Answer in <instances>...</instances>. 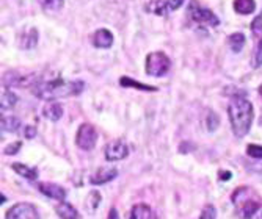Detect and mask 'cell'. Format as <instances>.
I'll list each match as a JSON object with an SVG mask.
<instances>
[{"label": "cell", "instance_id": "cell-1", "mask_svg": "<svg viewBox=\"0 0 262 219\" xmlns=\"http://www.w3.org/2000/svg\"><path fill=\"white\" fill-rule=\"evenodd\" d=\"M83 82L80 80H49V82H38L33 85L32 91L33 94L41 101L52 102L55 99H61V97L69 95H77L83 91Z\"/></svg>", "mask_w": 262, "mask_h": 219}, {"label": "cell", "instance_id": "cell-2", "mask_svg": "<svg viewBox=\"0 0 262 219\" xmlns=\"http://www.w3.org/2000/svg\"><path fill=\"white\" fill-rule=\"evenodd\" d=\"M228 114H229V123H231L234 135L237 138H244L250 132L253 117H254L251 102L242 95L234 97L228 107Z\"/></svg>", "mask_w": 262, "mask_h": 219}, {"label": "cell", "instance_id": "cell-3", "mask_svg": "<svg viewBox=\"0 0 262 219\" xmlns=\"http://www.w3.org/2000/svg\"><path fill=\"white\" fill-rule=\"evenodd\" d=\"M170 70V58L163 52H152L146 57V74L151 77H162Z\"/></svg>", "mask_w": 262, "mask_h": 219}, {"label": "cell", "instance_id": "cell-4", "mask_svg": "<svg viewBox=\"0 0 262 219\" xmlns=\"http://www.w3.org/2000/svg\"><path fill=\"white\" fill-rule=\"evenodd\" d=\"M190 16L192 19L200 23V26H204V27H217L220 23V19L213 14L210 10H206V8H201L196 2H192L190 4V10H188Z\"/></svg>", "mask_w": 262, "mask_h": 219}, {"label": "cell", "instance_id": "cell-5", "mask_svg": "<svg viewBox=\"0 0 262 219\" xmlns=\"http://www.w3.org/2000/svg\"><path fill=\"white\" fill-rule=\"evenodd\" d=\"M98 132L91 124H82L77 130L76 142L82 151H91L96 145Z\"/></svg>", "mask_w": 262, "mask_h": 219}, {"label": "cell", "instance_id": "cell-6", "mask_svg": "<svg viewBox=\"0 0 262 219\" xmlns=\"http://www.w3.org/2000/svg\"><path fill=\"white\" fill-rule=\"evenodd\" d=\"M241 189V192H242V196H244V199L241 201V199H237V201H232L234 204H235V208H237V214H239L242 219H251L256 213H257V210H259V202L257 201H254V199H251V198H245V192L248 191V188H239Z\"/></svg>", "mask_w": 262, "mask_h": 219}, {"label": "cell", "instance_id": "cell-7", "mask_svg": "<svg viewBox=\"0 0 262 219\" xmlns=\"http://www.w3.org/2000/svg\"><path fill=\"white\" fill-rule=\"evenodd\" d=\"M5 219H39V213L32 204L20 202L5 213Z\"/></svg>", "mask_w": 262, "mask_h": 219}, {"label": "cell", "instance_id": "cell-8", "mask_svg": "<svg viewBox=\"0 0 262 219\" xmlns=\"http://www.w3.org/2000/svg\"><path fill=\"white\" fill-rule=\"evenodd\" d=\"M129 155V148L127 144L121 139H116L107 144L105 148V158L108 161H118V160H123Z\"/></svg>", "mask_w": 262, "mask_h": 219}, {"label": "cell", "instance_id": "cell-9", "mask_svg": "<svg viewBox=\"0 0 262 219\" xmlns=\"http://www.w3.org/2000/svg\"><path fill=\"white\" fill-rule=\"evenodd\" d=\"M184 4V0H154V2L148 7L154 14L163 16L166 13H171L178 10Z\"/></svg>", "mask_w": 262, "mask_h": 219}, {"label": "cell", "instance_id": "cell-10", "mask_svg": "<svg viewBox=\"0 0 262 219\" xmlns=\"http://www.w3.org/2000/svg\"><path fill=\"white\" fill-rule=\"evenodd\" d=\"M38 189L44 194V196L51 198V199H55L58 202L64 201V198H66L64 188H61L60 185H55V183H39Z\"/></svg>", "mask_w": 262, "mask_h": 219}, {"label": "cell", "instance_id": "cell-11", "mask_svg": "<svg viewBox=\"0 0 262 219\" xmlns=\"http://www.w3.org/2000/svg\"><path fill=\"white\" fill-rule=\"evenodd\" d=\"M118 176V169L116 167H99L98 173L91 177V183L93 185H104L110 180H113Z\"/></svg>", "mask_w": 262, "mask_h": 219}, {"label": "cell", "instance_id": "cell-12", "mask_svg": "<svg viewBox=\"0 0 262 219\" xmlns=\"http://www.w3.org/2000/svg\"><path fill=\"white\" fill-rule=\"evenodd\" d=\"M129 219H157V216L154 214V211L151 210L149 205L146 204H137L132 207Z\"/></svg>", "mask_w": 262, "mask_h": 219}, {"label": "cell", "instance_id": "cell-13", "mask_svg": "<svg viewBox=\"0 0 262 219\" xmlns=\"http://www.w3.org/2000/svg\"><path fill=\"white\" fill-rule=\"evenodd\" d=\"M93 44L99 48H108L113 44V35L108 30L101 29L93 35Z\"/></svg>", "mask_w": 262, "mask_h": 219}, {"label": "cell", "instance_id": "cell-14", "mask_svg": "<svg viewBox=\"0 0 262 219\" xmlns=\"http://www.w3.org/2000/svg\"><path fill=\"white\" fill-rule=\"evenodd\" d=\"M55 211L61 219H82L79 211L73 205L68 204V202H63V201L55 207Z\"/></svg>", "mask_w": 262, "mask_h": 219}, {"label": "cell", "instance_id": "cell-15", "mask_svg": "<svg viewBox=\"0 0 262 219\" xmlns=\"http://www.w3.org/2000/svg\"><path fill=\"white\" fill-rule=\"evenodd\" d=\"M11 167H13L14 173H17L19 176H22L24 179H27V180H36L38 179V171L35 167L26 166L22 163H13Z\"/></svg>", "mask_w": 262, "mask_h": 219}, {"label": "cell", "instance_id": "cell-16", "mask_svg": "<svg viewBox=\"0 0 262 219\" xmlns=\"http://www.w3.org/2000/svg\"><path fill=\"white\" fill-rule=\"evenodd\" d=\"M42 114L47 117V119H51V120H58L61 116H63V107L57 102H49L47 105H44L42 108Z\"/></svg>", "mask_w": 262, "mask_h": 219}, {"label": "cell", "instance_id": "cell-17", "mask_svg": "<svg viewBox=\"0 0 262 219\" xmlns=\"http://www.w3.org/2000/svg\"><path fill=\"white\" fill-rule=\"evenodd\" d=\"M254 8V0H234V10L237 14H251Z\"/></svg>", "mask_w": 262, "mask_h": 219}, {"label": "cell", "instance_id": "cell-18", "mask_svg": "<svg viewBox=\"0 0 262 219\" xmlns=\"http://www.w3.org/2000/svg\"><path fill=\"white\" fill-rule=\"evenodd\" d=\"M120 85H121V86H124V88H129V86H130V88H137V89H140V91H151V92L157 91V88H156V86H149V85L138 83L137 80L129 79V77H121Z\"/></svg>", "mask_w": 262, "mask_h": 219}, {"label": "cell", "instance_id": "cell-19", "mask_svg": "<svg viewBox=\"0 0 262 219\" xmlns=\"http://www.w3.org/2000/svg\"><path fill=\"white\" fill-rule=\"evenodd\" d=\"M99 204H101V194H99V191H91L88 194L86 201H85V208L88 210V213H94V211L98 210Z\"/></svg>", "mask_w": 262, "mask_h": 219}, {"label": "cell", "instance_id": "cell-20", "mask_svg": "<svg viewBox=\"0 0 262 219\" xmlns=\"http://www.w3.org/2000/svg\"><path fill=\"white\" fill-rule=\"evenodd\" d=\"M20 127V120L14 116H4L2 117V130L4 132H17Z\"/></svg>", "mask_w": 262, "mask_h": 219}, {"label": "cell", "instance_id": "cell-21", "mask_svg": "<svg viewBox=\"0 0 262 219\" xmlns=\"http://www.w3.org/2000/svg\"><path fill=\"white\" fill-rule=\"evenodd\" d=\"M245 41L247 39H245V35L244 33H232L229 36V45H231V48H232L235 54L242 51V47L245 45Z\"/></svg>", "mask_w": 262, "mask_h": 219}, {"label": "cell", "instance_id": "cell-22", "mask_svg": "<svg viewBox=\"0 0 262 219\" xmlns=\"http://www.w3.org/2000/svg\"><path fill=\"white\" fill-rule=\"evenodd\" d=\"M17 102V95L11 91H4L2 94V110H10L16 105Z\"/></svg>", "mask_w": 262, "mask_h": 219}, {"label": "cell", "instance_id": "cell-23", "mask_svg": "<svg viewBox=\"0 0 262 219\" xmlns=\"http://www.w3.org/2000/svg\"><path fill=\"white\" fill-rule=\"evenodd\" d=\"M64 4V0H39V5L46 10V11H58Z\"/></svg>", "mask_w": 262, "mask_h": 219}, {"label": "cell", "instance_id": "cell-24", "mask_svg": "<svg viewBox=\"0 0 262 219\" xmlns=\"http://www.w3.org/2000/svg\"><path fill=\"white\" fill-rule=\"evenodd\" d=\"M206 126H207V130H209V132L217 130V127L220 126V119H219V116H217L215 113H213V111H209V113H207Z\"/></svg>", "mask_w": 262, "mask_h": 219}, {"label": "cell", "instance_id": "cell-25", "mask_svg": "<svg viewBox=\"0 0 262 219\" xmlns=\"http://www.w3.org/2000/svg\"><path fill=\"white\" fill-rule=\"evenodd\" d=\"M36 41H38V32L35 29L29 30V33L24 38V47L26 48H30V47H35L36 45Z\"/></svg>", "mask_w": 262, "mask_h": 219}, {"label": "cell", "instance_id": "cell-26", "mask_svg": "<svg viewBox=\"0 0 262 219\" xmlns=\"http://www.w3.org/2000/svg\"><path fill=\"white\" fill-rule=\"evenodd\" d=\"M247 154H248L251 158L262 160V145H257V144H250L248 148H247Z\"/></svg>", "mask_w": 262, "mask_h": 219}, {"label": "cell", "instance_id": "cell-27", "mask_svg": "<svg viewBox=\"0 0 262 219\" xmlns=\"http://www.w3.org/2000/svg\"><path fill=\"white\" fill-rule=\"evenodd\" d=\"M200 219H217V210H215V207H213V205H207L203 210Z\"/></svg>", "mask_w": 262, "mask_h": 219}, {"label": "cell", "instance_id": "cell-28", "mask_svg": "<svg viewBox=\"0 0 262 219\" xmlns=\"http://www.w3.org/2000/svg\"><path fill=\"white\" fill-rule=\"evenodd\" d=\"M20 148H22V142H20V141H14V142H11L10 145H7L4 152H5L7 155H14V154L19 152Z\"/></svg>", "mask_w": 262, "mask_h": 219}, {"label": "cell", "instance_id": "cell-29", "mask_svg": "<svg viewBox=\"0 0 262 219\" xmlns=\"http://www.w3.org/2000/svg\"><path fill=\"white\" fill-rule=\"evenodd\" d=\"M251 30H253L254 35H260V33H262V16H259V17H256V19L253 20Z\"/></svg>", "mask_w": 262, "mask_h": 219}, {"label": "cell", "instance_id": "cell-30", "mask_svg": "<svg viewBox=\"0 0 262 219\" xmlns=\"http://www.w3.org/2000/svg\"><path fill=\"white\" fill-rule=\"evenodd\" d=\"M254 66L259 67L262 66V38L257 44V51H256V55H254Z\"/></svg>", "mask_w": 262, "mask_h": 219}, {"label": "cell", "instance_id": "cell-31", "mask_svg": "<svg viewBox=\"0 0 262 219\" xmlns=\"http://www.w3.org/2000/svg\"><path fill=\"white\" fill-rule=\"evenodd\" d=\"M35 135H36V129L32 127V126H27L26 127V138L32 139V138H35Z\"/></svg>", "mask_w": 262, "mask_h": 219}, {"label": "cell", "instance_id": "cell-32", "mask_svg": "<svg viewBox=\"0 0 262 219\" xmlns=\"http://www.w3.org/2000/svg\"><path fill=\"white\" fill-rule=\"evenodd\" d=\"M231 173L229 171H220V174H219V177H220V180H223V182H226V180H229L231 179Z\"/></svg>", "mask_w": 262, "mask_h": 219}, {"label": "cell", "instance_id": "cell-33", "mask_svg": "<svg viewBox=\"0 0 262 219\" xmlns=\"http://www.w3.org/2000/svg\"><path fill=\"white\" fill-rule=\"evenodd\" d=\"M108 219H120V214H118V211H116L115 208H112V210H110V213H108Z\"/></svg>", "mask_w": 262, "mask_h": 219}, {"label": "cell", "instance_id": "cell-34", "mask_svg": "<svg viewBox=\"0 0 262 219\" xmlns=\"http://www.w3.org/2000/svg\"><path fill=\"white\" fill-rule=\"evenodd\" d=\"M259 94H260V97H262V85L259 86Z\"/></svg>", "mask_w": 262, "mask_h": 219}]
</instances>
